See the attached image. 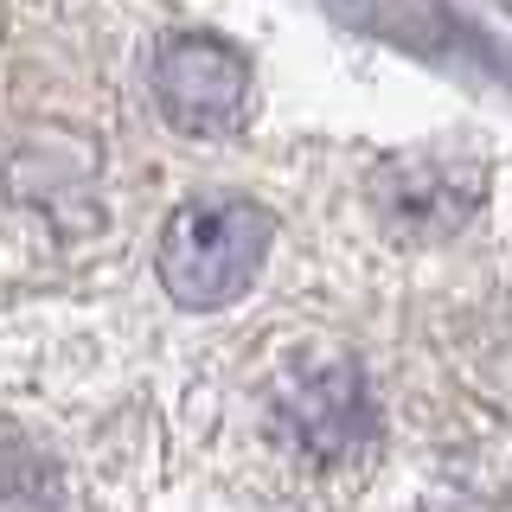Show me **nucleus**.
I'll list each match as a JSON object with an SVG mask.
<instances>
[{
  "instance_id": "1",
  "label": "nucleus",
  "mask_w": 512,
  "mask_h": 512,
  "mask_svg": "<svg viewBox=\"0 0 512 512\" xmlns=\"http://www.w3.org/2000/svg\"><path fill=\"white\" fill-rule=\"evenodd\" d=\"M276 244V218L269 205L244 199V192H199L160 231V288L180 308L205 314V308H231L237 295H250L256 276L269 263Z\"/></svg>"
},
{
  "instance_id": "4",
  "label": "nucleus",
  "mask_w": 512,
  "mask_h": 512,
  "mask_svg": "<svg viewBox=\"0 0 512 512\" xmlns=\"http://www.w3.org/2000/svg\"><path fill=\"white\" fill-rule=\"evenodd\" d=\"M384 218L404 237H448L480 199V167L474 160H442V154H416L397 160L378 186Z\"/></svg>"
},
{
  "instance_id": "3",
  "label": "nucleus",
  "mask_w": 512,
  "mask_h": 512,
  "mask_svg": "<svg viewBox=\"0 0 512 512\" xmlns=\"http://www.w3.org/2000/svg\"><path fill=\"white\" fill-rule=\"evenodd\" d=\"M282 429L308 461H352L372 442V397L352 365H314L282 384Z\"/></svg>"
},
{
  "instance_id": "2",
  "label": "nucleus",
  "mask_w": 512,
  "mask_h": 512,
  "mask_svg": "<svg viewBox=\"0 0 512 512\" xmlns=\"http://www.w3.org/2000/svg\"><path fill=\"white\" fill-rule=\"evenodd\" d=\"M154 103L180 135H231L250 109V64L218 32H173L154 52Z\"/></svg>"
}]
</instances>
